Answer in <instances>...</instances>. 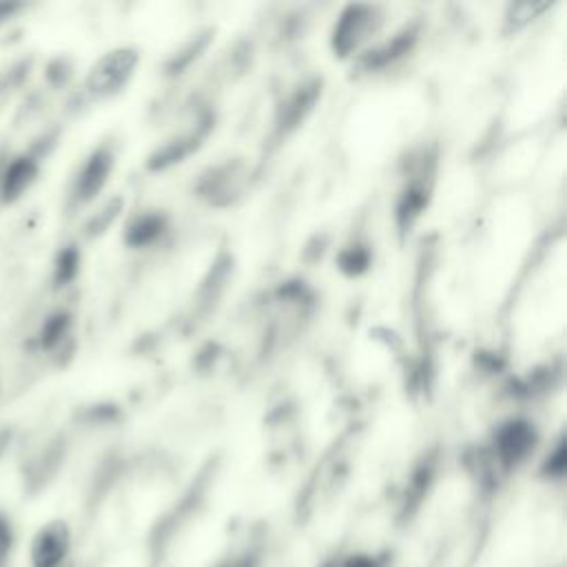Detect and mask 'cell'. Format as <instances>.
Returning <instances> with one entry per match:
<instances>
[{
    "instance_id": "cell-16",
    "label": "cell",
    "mask_w": 567,
    "mask_h": 567,
    "mask_svg": "<svg viewBox=\"0 0 567 567\" xmlns=\"http://www.w3.org/2000/svg\"><path fill=\"white\" fill-rule=\"evenodd\" d=\"M20 9H22V4H18V2H0V27L4 22H9Z\"/></svg>"
},
{
    "instance_id": "cell-11",
    "label": "cell",
    "mask_w": 567,
    "mask_h": 567,
    "mask_svg": "<svg viewBox=\"0 0 567 567\" xmlns=\"http://www.w3.org/2000/svg\"><path fill=\"white\" fill-rule=\"evenodd\" d=\"M16 551V525L11 516L0 509V567H11Z\"/></svg>"
},
{
    "instance_id": "cell-1",
    "label": "cell",
    "mask_w": 567,
    "mask_h": 567,
    "mask_svg": "<svg viewBox=\"0 0 567 567\" xmlns=\"http://www.w3.org/2000/svg\"><path fill=\"white\" fill-rule=\"evenodd\" d=\"M137 51L122 47V49H113L109 53H104L86 73V91L93 97H109L115 95L117 91H122L131 75L135 73L137 66Z\"/></svg>"
},
{
    "instance_id": "cell-12",
    "label": "cell",
    "mask_w": 567,
    "mask_h": 567,
    "mask_svg": "<svg viewBox=\"0 0 567 567\" xmlns=\"http://www.w3.org/2000/svg\"><path fill=\"white\" fill-rule=\"evenodd\" d=\"M370 252L365 246H350L339 255V268L348 275H359L368 268Z\"/></svg>"
},
{
    "instance_id": "cell-14",
    "label": "cell",
    "mask_w": 567,
    "mask_h": 567,
    "mask_svg": "<svg viewBox=\"0 0 567 567\" xmlns=\"http://www.w3.org/2000/svg\"><path fill=\"white\" fill-rule=\"evenodd\" d=\"M117 213H120V199L109 202L100 213H95V215L89 219V224H86L89 233H91V235H97V233L106 230V228L111 226V221L115 219Z\"/></svg>"
},
{
    "instance_id": "cell-9",
    "label": "cell",
    "mask_w": 567,
    "mask_h": 567,
    "mask_svg": "<svg viewBox=\"0 0 567 567\" xmlns=\"http://www.w3.org/2000/svg\"><path fill=\"white\" fill-rule=\"evenodd\" d=\"M71 326H73V319H71V315H69L66 310H55V312H51V315L44 319V323H42V328H40V332H38V343H40V348L47 350V352L60 348V346L69 339Z\"/></svg>"
},
{
    "instance_id": "cell-15",
    "label": "cell",
    "mask_w": 567,
    "mask_h": 567,
    "mask_svg": "<svg viewBox=\"0 0 567 567\" xmlns=\"http://www.w3.org/2000/svg\"><path fill=\"white\" fill-rule=\"evenodd\" d=\"M545 472L551 476H560L565 472V443L560 441L551 454V458H547L545 463Z\"/></svg>"
},
{
    "instance_id": "cell-3",
    "label": "cell",
    "mask_w": 567,
    "mask_h": 567,
    "mask_svg": "<svg viewBox=\"0 0 567 567\" xmlns=\"http://www.w3.org/2000/svg\"><path fill=\"white\" fill-rule=\"evenodd\" d=\"M115 164V155L111 151L109 144H102L97 148H93L86 159L82 162V166L78 168V173L73 175L71 182V190H69V199L73 206H84L89 202H93L102 188L109 182V175L113 171Z\"/></svg>"
},
{
    "instance_id": "cell-8",
    "label": "cell",
    "mask_w": 567,
    "mask_h": 567,
    "mask_svg": "<svg viewBox=\"0 0 567 567\" xmlns=\"http://www.w3.org/2000/svg\"><path fill=\"white\" fill-rule=\"evenodd\" d=\"M164 226H166V221H164L162 215L144 213V215H137L135 219H131V224L126 226L124 239L133 248L148 246V244H153L164 233Z\"/></svg>"
},
{
    "instance_id": "cell-5",
    "label": "cell",
    "mask_w": 567,
    "mask_h": 567,
    "mask_svg": "<svg viewBox=\"0 0 567 567\" xmlns=\"http://www.w3.org/2000/svg\"><path fill=\"white\" fill-rule=\"evenodd\" d=\"M40 173V155L33 151H24L13 155L4 168L0 171V202L13 204L18 202L38 179Z\"/></svg>"
},
{
    "instance_id": "cell-7",
    "label": "cell",
    "mask_w": 567,
    "mask_h": 567,
    "mask_svg": "<svg viewBox=\"0 0 567 567\" xmlns=\"http://www.w3.org/2000/svg\"><path fill=\"white\" fill-rule=\"evenodd\" d=\"M246 166L241 162H228L208 173V177L202 179L199 193L210 204H230L235 197L241 195L246 184Z\"/></svg>"
},
{
    "instance_id": "cell-4",
    "label": "cell",
    "mask_w": 567,
    "mask_h": 567,
    "mask_svg": "<svg viewBox=\"0 0 567 567\" xmlns=\"http://www.w3.org/2000/svg\"><path fill=\"white\" fill-rule=\"evenodd\" d=\"M71 549L69 525L60 518L44 523L29 543V567H62Z\"/></svg>"
},
{
    "instance_id": "cell-2",
    "label": "cell",
    "mask_w": 567,
    "mask_h": 567,
    "mask_svg": "<svg viewBox=\"0 0 567 567\" xmlns=\"http://www.w3.org/2000/svg\"><path fill=\"white\" fill-rule=\"evenodd\" d=\"M381 16L377 7L370 4H352L346 7L339 16L332 31V47L339 55H348L357 51L363 42L370 40L372 33L381 27Z\"/></svg>"
},
{
    "instance_id": "cell-6",
    "label": "cell",
    "mask_w": 567,
    "mask_h": 567,
    "mask_svg": "<svg viewBox=\"0 0 567 567\" xmlns=\"http://www.w3.org/2000/svg\"><path fill=\"white\" fill-rule=\"evenodd\" d=\"M536 439H538L536 430L529 421L512 419L496 430L494 447H496L501 463H505L509 467V465L520 463L534 450Z\"/></svg>"
},
{
    "instance_id": "cell-10",
    "label": "cell",
    "mask_w": 567,
    "mask_h": 567,
    "mask_svg": "<svg viewBox=\"0 0 567 567\" xmlns=\"http://www.w3.org/2000/svg\"><path fill=\"white\" fill-rule=\"evenodd\" d=\"M80 270V250L75 244L64 246L53 261V286L55 288H64L69 286Z\"/></svg>"
},
{
    "instance_id": "cell-13",
    "label": "cell",
    "mask_w": 567,
    "mask_h": 567,
    "mask_svg": "<svg viewBox=\"0 0 567 567\" xmlns=\"http://www.w3.org/2000/svg\"><path fill=\"white\" fill-rule=\"evenodd\" d=\"M543 9H547V4H538V2H520V4H512L509 7V13H507V24L516 31L525 24H529Z\"/></svg>"
}]
</instances>
